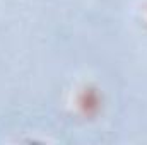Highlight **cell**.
Segmentation results:
<instances>
[{
	"instance_id": "cell-1",
	"label": "cell",
	"mask_w": 147,
	"mask_h": 145,
	"mask_svg": "<svg viewBox=\"0 0 147 145\" xmlns=\"http://www.w3.org/2000/svg\"><path fill=\"white\" fill-rule=\"evenodd\" d=\"M75 108L80 116L84 118H94L101 113L103 108V96L99 89L92 84H86L79 89L75 94Z\"/></svg>"
}]
</instances>
